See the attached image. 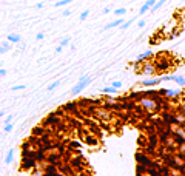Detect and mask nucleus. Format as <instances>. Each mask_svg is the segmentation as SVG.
Instances as JSON below:
<instances>
[{"label":"nucleus","instance_id":"7c9ffc66","mask_svg":"<svg viewBox=\"0 0 185 176\" xmlns=\"http://www.w3.org/2000/svg\"><path fill=\"white\" fill-rule=\"evenodd\" d=\"M36 39H37V40H42V39H43V34H42V33H39V34L36 36Z\"/></svg>","mask_w":185,"mask_h":176},{"label":"nucleus","instance_id":"393cba45","mask_svg":"<svg viewBox=\"0 0 185 176\" xmlns=\"http://www.w3.org/2000/svg\"><path fill=\"white\" fill-rule=\"evenodd\" d=\"M111 87H114L116 90H119V88L122 87V82H119V80H116V82H113V84H111Z\"/></svg>","mask_w":185,"mask_h":176},{"label":"nucleus","instance_id":"f704fd0d","mask_svg":"<svg viewBox=\"0 0 185 176\" xmlns=\"http://www.w3.org/2000/svg\"><path fill=\"white\" fill-rule=\"evenodd\" d=\"M36 8H43V3H42V2H39V3L36 5Z\"/></svg>","mask_w":185,"mask_h":176},{"label":"nucleus","instance_id":"c756f323","mask_svg":"<svg viewBox=\"0 0 185 176\" xmlns=\"http://www.w3.org/2000/svg\"><path fill=\"white\" fill-rule=\"evenodd\" d=\"M70 14H71V11H70V9H65V11H63V16H65V17H68Z\"/></svg>","mask_w":185,"mask_h":176},{"label":"nucleus","instance_id":"dca6fc26","mask_svg":"<svg viewBox=\"0 0 185 176\" xmlns=\"http://www.w3.org/2000/svg\"><path fill=\"white\" fill-rule=\"evenodd\" d=\"M74 0H59V2H56V6L59 8V6H65V5H70V3H73Z\"/></svg>","mask_w":185,"mask_h":176},{"label":"nucleus","instance_id":"20e7f679","mask_svg":"<svg viewBox=\"0 0 185 176\" xmlns=\"http://www.w3.org/2000/svg\"><path fill=\"white\" fill-rule=\"evenodd\" d=\"M161 82H162V77H147V79H143L140 84L143 87H147V88H153L154 85L161 84Z\"/></svg>","mask_w":185,"mask_h":176},{"label":"nucleus","instance_id":"f03ea898","mask_svg":"<svg viewBox=\"0 0 185 176\" xmlns=\"http://www.w3.org/2000/svg\"><path fill=\"white\" fill-rule=\"evenodd\" d=\"M154 71H157L156 63H153V62H143L142 63V73H143V76L153 77L154 76Z\"/></svg>","mask_w":185,"mask_h":176},{"label":"nucleus","instance_id":"ddd939ff","mask_svg":"<svg viewBox=\"0 0 185 176\" xmlns=\"http://www.w3.org/2000/svg\"><path fill=\"white\" fill-rule=\"evenodd\" d=\"M83 141L88 142L89 145H97V139L96 138H91V136H83Z\"/></svg>","mask_w":185,"mask_h":176},{"label":"nucleus","instance_id":"4be33fe9","mask_svg":"<svg viewBox=\"0 0 185 176\" xmlns=\"http://www.w3.org/2000/svg\"><path fill=\"white\" fill-rule=\"evenodd\" d=\"M68 43H70V37H63L60 40V46H67Z\"/></svg>","mask_w":185,"mask_h":176},{"label":"nucleus","instance_id":"f257e3e1","mask_svg":"<svg viewBox=\"0 0 185 176\" xmlns=\"http://www.w3.org/2000/svg\"><path fill=\"white\" fill-rule=\"evenodd\" d=\"M137 105L142 108V110H147V111H156L159 110V105L156 104L154 99H150V98H142L137 101Z\"/></svg>","mask_w":185,"mask_h":176},{"label":"nucleus","instance_id":"6e6552de","mask_svg":"<svg viewBox=\"0 0 185 176\" xmlns=\"http://www.w3.org/2000/svg\"><path fill=\"white\" fill-rule=\"evenodd\" d=\"M6 42H9V43H19V42H20V36L16 34V33H11V34L6 37Z\"/></svg>","mask_w":185,"mask_h":176},{"label":"nucleus","instance_id":"b1692460","mask_svg":"<svg viewBox=\"0 0 185 176\" xmlns=\"http://www.w3.org/2000/svg\"><path fill=\"white\" fill-rule=\"evenodd\" d=\"M177 152H179V155H185V142H183L182 145H179Z\"/></svg>","mask_w":185,"mask_h":176},{"label":"nucleus","instance_id":"5701e85b","mask_svg":"<svg viewBox=\"0 0 185 176\" xmlns=\"http://www.w3.org/2000/svg\"><path fill=\"white\" fill-rule=\"evenodd\" d=\"M89 16V9H85L82 14H80V20H86V17Z\"/></svg>","mask_w":185,"mask_h":176},{"label":"nucleus","instance_id":"f8f14e48","mask_svg":"<svg viewBox=\"0 0 185 176\" xmlns=\"http://www.w3.org/2000/svg\"><path fill=\"white\" fill-rule=\"evenodd\" d=\"M80 147H82V144L79 141H71L68 144V150H73V148H80Z\"/></svg>","mask_w":185,"mask_h":176},{"label":"nucleus","instance_id":"412c9836","mask_svg":"<svg viewBox=\"0 0 185 176\" xmlns=\"http://www.w3.org/2000/svg\"><path fill=\"white\" fill-rule=\"evenodd\" d=\"M25 88H26V85L22 84V85H14L11 90H12V91H22V90H25Z\"/></svg>","mask_w":185,"mask_h":176},{"label":"nucleus","instance_id":"2eb2a0df","mask_svg":"<svg viewBox=\"0 0 185 176\" xmlns=\"http://www.w3.org/2000/svg\"><path fill=\"white\" fill-rule=\"evenodd\" d=\"M157 66V71H161V70H168V62H161V63H156Z\"/></svg>","mask_w":185,"mask_h":176},{"label":"nucleus","instance_id":"9d476101","mask_svg":"<svg viewBox=\"0 0 185 176\" xmlns=\"http://www.w3.org/2000/svg\"><path fill=\"white\" fill-rule=\"evenodd\" d=\"M113 12H114V14H116L117 17H122V16H125V14H127V8H116Z\"/></svg>","mask_w":185,"mask_h":176},{"label":"nucleus","instance_id":"c9c22d12","mask_svg":"<svg viewBox=\"0 0 185 176\" xmlns=\"http://www.w3.org/2000/svg\"><path fill=\"white\" fill-rule=\"evenodd\" d=\"M183 85H185V82H183Z\"/></svg>","mask_w":185,"mask_h":176},{"label":"nucleus","instance_id":"1a4fd4ad","mask_svg":"<svg viewBox=\"0 0 185 176\" xmlns=\"http://www.w3.org/2000/svg\"><path fill=\"white\" fill-rule=\"evenodd\" d=\"M12 155H14V148H9V152H8V155L5 158V164L6 165H9L11 162H12Z\"/></svg>","mask_w":185,"mask_h":176},{"label":"nucleus","instance_id":"f3484780","mask_svg":"<svg viewBox=\"0 0 185 176\" xmlns=\"http://www.w3.org/2000/svg\"><path fill=\"white\" fill-rule=\"evenodd\" d=\"M9 50V42H3L2 46H0V54H5Z\"/></svg>","mask_w":185,"mask_h":176},{"label":"nucleus","instance_id":"7ed1b4c3","mask_svg":"<svg viewBox=\"0 0 185 176\" xmlns=\"http://www.w3.org/2000/svg\"><path fill=\"white\" fill-rule=\"evenodd\" d=\"M154 56V53L151 51V50H147V51H143V53H140L139 56L136 57V60H134V63H143V62H148L151 57Z\"/></svg>","mask_w":185,"mask_h":176},{"label":"nucleus","instance_id":"72a5a7b5","mask_svg":"<svg viewBox=\"0 0 185 176\" xmlns=\"http://www.w3.org/2000/svg\"><path fill=\"white\" fill-rule=\"evenodd\" d=\"M62 50H63V46H60V45H59V46L56 48V53H62Z\"/></svg>","mask_w":185,"mask_h":176},{"label":"nucleus","instance_id":"2f4dec72","mask_svg":"<svg viewBox=\"0 0 185 176\" xmlns=\"http://www.w3.org/2000/svg\"><path fill=\"white\" fill-rule=\"evenodd\" d=\"M180 111H182V114L185 116V104H182V105H180Z\"/></svg>","mask_w":185,"mask_h":176},{"label":"nucleus","instance_id":"a211bd4d","mask_svg":"<svg viewBox=\"0 0 185 176\" xmlns=\"http://www.w3.org/2000/svg\"><path fill=\"white\" fill-rule=\"evenodd\" d=\"M59 84H60V80H54V82H52V84H49V85H48V88H46V90H48V91L56 90V88L59 87Z\"/></svg>","mask_w":185,"mask_h":176},{"label":"nucleus","instance_id":"c85d7f7f","mask_svg":"<svg viewBox=\"0 0 185 176\" xmlns=\"http://www.w3.org/2000/svg\"><path fill=\"white\" fill-rule=\"evenodd\" d=\"M137 26H139V28H143V26H145V20H139L137 22Z\"/></svg>","mask_w":185,"mask_h":176},{"label":"nucleus","instance_id":"bb28decb","mask_svg":"<svg viewBox=\"0 0 185 176\" xmlns=\"http://www.w3.org/2000/svg\"><path fill=\"white\" fill-rule=\"evenodd\" d=\"M179 34H180V33H179V31L176 30V31H173V34H171L170 37H171V39H176V37H179Z\"/></svg>","mask_w":185,"mask_h":176},{"label":"nucleus","instance_id":"0eeeda50","mask_svg":"<svg viewBox=\"0 0 185 176\" xmlns=\"http://www.w3.org/2000/svg\"><path fill=\"white\" fill-rule=\"evenodd\" d=\"M122 25H124V19H121V17H119L117 20H114V22L108 23L107 26H105V30H111V28H121Z\"/></svg>","mask_w":185,"mask_h":176},{"label":"nucleus","instance_id":"a878e982","mask_svg":"<svg viewBox=\"0 0 185 176\" xmlns=\"http://www.w3.org/2000/svg\"><path fill=\"white\" fill-rule=\"evenodd\" d=\"M12 130V124H6L5 127H3V131H6V133H9Z\"/></svg>","mask_w":185,"mask_h":176},{"label":"nucleus","instance_id":"9b49d317","mask_svg":"<svg viewBox=\"0 0 185 176\" xmlns=\"http://www.w3.org/2000/svg\"><path fill=\"white\" fill-rule=\"evenodd\" d=\"M116 91H117V90H116L114 87H103V88H102V93H103V94H114Z\"/></svg>","mask_w":185,"mask_h":176},{"label":"nucleus","instance_id":"aec40b11","mask_svg":"<svg viewBox=\"0 0 185 176\" xmlns=\"http://www.w3.org/2000/svg\"><path fill=\"white\" fill-rule=\"evenodd\" d=\"M131 23H133V19H131V20H127V22H124V25L121 26V30H127V28H130Z\"/></svg>","mask_w":185,"mask_h":176},{"label":"nucleus","instance_id":"cd10ccee","mask_svg":"<svg viewBox=\"0 0 185 176\" xmlns=\"http://www.w3.org/2000/svg\"><path fill=\"white\" fill-rule=\"evenodd\" d=\"M11 120H12V116H11V114L6 116V119H5V125H6V124H11Z\"/></svg>","mask_w":185,"mask_h":176},{"label":"nucleus","instance_id":"4468645a","mask_svg":"<svg viewBox=\"0 0 185 176\" xmlns=\"http://www.w3.org/2000/svg\"><path fill=\"white\" fill-rule=\"evenodd\" d=\"M173 82H176V84H179V85H183L185 77H183V76H173Z\"/></svg>","mask_w":185,"mask_h":176},{"label":"nucleus","instance_id":"423d86ee","mask_svg":"<svg viewBox=\"0 0 185 176\" xmlns=\"http://www.w3.org/2000/svg\"><path fill=\"white\" fill-rule=\"evenodd\" d=\"M182 94V91L180 90H171V88H167V96H165V99H176V98H179Z\"/></svg>","mask_w":185,"mask_h":176},{"label":"nucleus","instance_id":"6ab92c4d","mask_svg":"<svg viewBox=\"0 0 185 176\" xmlns=\"http://www.w3.org/2000/svg\"><path fill=\"white\" fill-rule=\"evenodd\" d=\"M147 11H151V8H150L147 3H143V5H142V8L139 9V14L142 16V14H145V12H147Z\"/></svg>","mask_w":185,"mask_h":176},{"label":"nucleus","instance_id":"473e14b6","mask_svg":"<svg viewBox=\"0 0 185 176\" xmlns=\"http://www.w3.org/2000/svg\"><path fill=\"white\" fill-rule=\"evenodd\" d=\"M6 74V70L5 68H0V76H5Z\"/></svg>","mask_w":185,"mask_h":176},{"label":"nucleus","instance_id":"39448f33","mask_svg":"<svg viewBox=\"0 0 185 176\" xmlns=\"http://www.w3.org/2000/svg\"><path fill=\"white\" fill-rule=\"evenodd\" d=\"M89 82H91V79H88V80H85V82H77V85L71 90V93L73 94H76V96H77V94H80L88 85H89Z\"/></svg>","mask_w":185,"mask_h":176}]
</instances>
